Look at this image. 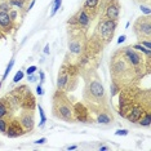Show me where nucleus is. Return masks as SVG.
<instances>
[{
  "mask_svg": "<svg viewBox=\"0 0 151 151\" xmlns=\"http://www.w3.org/2000/svg\"><path fill=\"white\" fill-rule=\"evenodd\" d=\"M10 17L9 13L7 12H0V26L1 27H9L10 26Z\"/></svg>",
  "mask_w": 151,
  "mask_h": 151,
  "instance_id": "nucleus-10",
  "label": "nucleus"
},
{
  "mask_svg": "<svg viewBox=\"0 0 151 151\" xmlns=\"http://www.w3.org/2000/svg\"><path fill=\"white\" fill-rule=\"evenodd\" d=\"M67 80H68V75H67V74H61V75L58 76V80H57V88H58V91H60V89H62L63 87L66 85Z\"/></svg>",
  "mask_w": 151,
  "mask_h": 151,
  "instance_id": "nucleus-11",
  "label": "nucleus"
},
{
  "mask_svg": "<svg viewBox=\"0 0 151 151\" xmlns=\"http://www.w3.org/2000/svg\"><path fill=\"white\" fill-rule=\"evenodd\" d=\"M34 5H35V0H33V1H31V3H30V5H28V10H30V9H31V8H33V7H34Z\"/></svg>",
  "mask_w": 151,
  "mask_h": 151,
  "instance_id": "nucleus-39",
  "label": "nucleus"
},
{
  "mask_svg": "<svg viewBox=\"0 0 151 151\" xmlns=\"http://www.w3.org/2000/svg\"><path fill=\"white\" fill-rule=\"evenodd\" d=\"M106 16L110 20L116 21L119 18V7L116 4H110L107 7V10H106Z\"/></svg>",
  "mask_w": 151,
  "mask_h": 151,
  "instance_id": "nucleus-6",
  "label": "nucleus"
},
{
  "mask_svg": "<svg viewBox=\"0 0 151 151\" xmlns=\"http://www.w3.org/2000/svg\"><path fill=\"white\" fill-rule=\"evenodd\" d=\"M145 112H147V111H145V108L142 106H136V107H132L129 110V114H127V118L131 123H137L144 116Z\"/></svg>",
  "mask_w": 151,
  "mask_h": 151,
  "instance_id": "nucleus-2",
  "label": "nucleus"
},
{
  "mask_svg": "<svg viewBox=\"0 0 151 151\" xmlns=\"http://www.w3.org/2000/svg\"><path fill=\"white\" fill-rule=\"evenodd\" d=\"M13 65H14V60H10L9 65H8L7 70H5V72H4V76H3V79H5V78H7V76H8V74H9V72H10V70H12Z\"/></svg>",
  "mask_w": 151,
  "mask_h": 151,
  "instance_id": "nucleus-20",
  "label": "nucleus"
},
{
  "mask_svg": "<svg viewBox=\"0 0 151 151\" xmlns=\"http://www.w3.org/2000/svg\"><path fill=\"white\" fill-rule=\"evenodd\" d=\"M98 4V0H85V4H84V8L85 9H94Z\"/></svg>",
  "mask_w": 151,
  "mask_h": 151,
  "instance_id": "nucleus-17",
  "label": "nucleus"
},
{
  "mask_svg": "<svg viewBox=\"0 0 151 151\" xmlns=\"http://www.w3.org/2000/svg\"><path fill=\"white\" fill-rule=\"evenodd\" d=\"M89 91H91L92 96L96 97V98H101L105 94V89H103V85L100 83V81H92L91 87H89Z\"/></svg>",
  "mask_w": 151,
  "mask_h": 151,
  "instance_id": "nucleus-4",
  "label": "nucleus"
},
{
  "mask_svg": "<svg viewBox=\"0 0 151 151\" xmlns=\"http://www.w3.org/2000/svg\"><path fill=\"white\" fill-rule=\"evenodd\" d=\"M22 133H23V131L20 128V125L17 123H13L12 127L9 128V131H8V136L9 137H18Z\"/></svg>",
  "mask_w": 151,
  "mask_h": 151,
  "instance_id": "nucleus-8",
  "label": "nucleus"
},
{
  "mask_svg": "<svg viewBox=\"0 0 151 151\" xmlns=\"http://www.w3.org/2000/svg\"><path fill=\"white\" fill-rule=\"evenodd\" d=\"M47 142V138H40V139H38V141L35 142V144H38V145H44Z\"/></svg>",
  "mask_w": 151,
  "mask_h": 151,
  "instance_id": "nucleus-32",
  "label": "nucleus"
},
{
  "mask_svg": "<svg viewBox=\"0 0 151 151\" xmlns=\"http://www.w3.org/2000/svg\"><path fill=\"white\" fill-rule=\"evenodd\" d=\"M68 48L72 53H75V54H79V53L81 52V47H80V43H78V41H71L70 44H68Z\"/></svg>",
  "mask_w": 151,
  "mask_h": 151,
  "instance_id": "nucleus-14",
  "label": "nucleus"
},
{
  "mask_svg": "<svg viewBox=\"0 0 151 151\" xmlns=\"http://www.w3.org/2000/svg\"><path fill=\"white\" fill-rule=\"evenodd\" d=\"M27 76H28V80H30V81H35L36 80V78L33 75V74H31V75H27Z\"/></svg>",
  "mask_w": 151,
  "mask_h": 151,
  "instance_id": "nucleus-36",
  "label": "nucleus"
},
{
  "mask_svg": "<svg viewBox=\"0 0 151 151\" xmlns=\"http://www.w3.org/2000/svg\"><path fill=\"white\" fill-rule=\"evenodd\" d=\"M138 121H139V124H141L142 127H150V124H151V114L149 112V111L145 112L144 116H142Z\"/></svg>",
  "mask_w": 151,
  "mask_h": 151,
  "instance_id": "nucleus-12",
  "label": "nucleus"
},
{
  "mask_svg": "<svg viewBox=\"0 0 151 151\" xmlns=\"http://www.w3.org/2000/svg\"><path fill=\"white\" fill-rule=\"evenodd\" d=\"M9 17H10V20H14V18L17 17V12H16V10H12V12L9 13Z\"/></svg>",
  "mask_w": 151,
  "mask_h": 151,
  "instance_id": "nucleus-31",
  "label": "nucleus"
},
{
  "mask_svg": "<svg viewBox=\"0 0 151 151\" xmlns=\"http://www.w3.org/2000/svg\"><path fill=\"white\" fill-rule=\"evenodd\" d=\"M22 79H23V72H22L21 70H18V72L14 75V79H13V81H14V83H18V81L22 80Z\"/></svg>",
  "mask_w": 151,
  "mask_h": 151,
  "instance_id": "nucleus-22",
  "label": "nucleus"
},
{
  "mask_svg": "<svg viewBox=\"0 0 151 151\" xmlns=\"http://www.w3.org/2000/svg\"><path fill=\"white\" fill-rule=\"evenodd\" d=\"M125 39H127V36H125V35H121L120 38H119V40H118V44H121L124 40H125Z\"/></svg>",
  "mask_w": 151,
  "mask_h": 151,
  "instance_id": "nucleus-34",
  "label": "nucleus"
},
{
  "mask_svg": "<svg viewBox=\"0 0 151 151\" xmlns=\"http://www.w3.org/2000/svg\"><path fill=\"white\" fill-rule=\"evenodd\" d=\"M0 132L1 133H5L7 132V121L4 119H0Z\"/></svg>",
  "mask_w": 151,
  "mask_h": 151,
  "instance_id": "nucleus-23",
  "label": "nucleus"
},
{
  "mask_svg": "<svg viewBox=\"0 0 151 151\" xmlns=\"http://www.w3.org/2000/svg\"><path fill=\"white\" fill-rule=\"evenodd\" d=\"M78 22H79V25H81V26H88V23H89V16L87 14L85 9H81L80 12H79Z\"/></svg>",
  "mask_w": 151,
  "mask_h": 151,
  "instance_id": "nucleus-9",
  "label": "nucleus"
},
{
  "mask_svg": "<svg viewBox=\"0 0 151 151\" xmlns=\"http://www.w3.org/2000/svg\"><path fill=\"white\" fill-rule=\"evenodd\" d=\"M141 45H142V47H146V49H151V44H150V41H149V40L142 41Z\"/></svg>",
  "mask_w": 151,
  "mask_h": 151,
  "instance_id": "nucleus-29",
  "label": "nucleus"
},
{
  "mask_svg": "<svg viewBox=\"0 0 151 151\" xmlns=\"http://www.w3.org/2000/svg\"><path fill=\"white\" fill-rule=\"evenodd\" d=\"M36 93H38L39 96H43L44 92H43V88H41V85H38V87H36Z\"/></svg>",
  "mask_w": 151,
  "mask_h": 151,
  "instance_id": "nucleus-30",
  "label": "nucleus"
},
{
  "mask_svg": "<svg viewBox=\"0 0 151 151\" xmlns=\"http://www.w3.org/2000/svg\"><path fill=\"white\" fill-rule=\"evenodd\" d=\"M58 110H60L61 118H63L65 120H71V119H72V110H71V108L68 107V106L61 105Z\"/></svg>",
  "mask_w": 151,
  "mask_h": 151,
  "instance_id": "nucleus-7",
  "label": "nucleus"
},
{
  "mask_svg": "<svg viewBox=\"0 0 151 151\" xmlns=\"http://www.w3.org/2000/svg\"><path fill=\"white\" fill-rule=\"evenodd\" d=\"M98 123L101 124H108L111 121V118L107 115V114H101V115H98Z\"/></svg>",
  "mask_w": 151,
  "mask_h": 151,
  "instance_id": "nucleus-16",
  "label": "nucleus"
},
{
  "mask_svg": "<svg viewBox=\"0 0 151 151\" xmlns=\"http://www.w3.org/2000/svg\"><path fill=\"white\" fill-rule=\"evenodd\" d=\"M39 115H40V124H39V127H43L47 121V116H45V114H44L43 107H41L40 105H39Z\"/></svg>",
  "mask_w": 151,
  "mask_h": 151,
  "instance_id": "nucleus-18",
  "label": "nucleus"
},
{
  "mask_svg": "<svg viewBox=\"0 0 151 151\" xmlns=\"http://www.w3.org/2000/svg\"><path fill=\"white\" fill-rule=\"evenodd\" d=\"M129 132L127 131V129H118V131L115 132L116 136H128Z\"/></svg>",
  "mask_w": 151,
  "mask_h": 151,
  "instance_id": "nucleus-24",
  "label": "nucleus"
},
{
  "mask_svg": "<svg viewBox=\"0 0 151 151\" xmlns=\"http://www.w3.org/2000/svg\"><path fill=\"white\" fill-rule=\"evenodd\" d=\"M49 52H50L49 50V44H47L45 48H44V53H45V54H49Z\"/></svg>",
  "mask_w": 151,
  "mask_h": 151,
  "instance_id": "nucleus-35",
  "label": "nucleus"
},
{
  "mask_svg": "<svg viewBox=\"0 0 151 151\" xmlns=\"http://www.w3.org/2000/svg\"><path fill=\"white\" fill-rule=\"evenodd\" d=\"M78 149V146H76V145H72V146H68L67 147V150H76Z\"/></svg>",
  "mask_w": 151,
  "mask_h": 151,
  "instance_id": "nucleus-38",
  "label": "nucleus"
},
{
  "mask_svg": "<svg viewBox=\"0 0 151 151\" xmlns=\"http://www.w3.org/2000/svg\"><path fill=\"white\" fill-rule=\"evenodd\" d=\"M141 10L145 13V14H147V16H149L150 13H151V9H150V8H149V7H144V5H141Z\"/></svg>",
  "mask_w": 151,
  "mask_h": 151,
  "instance_id": "nucleus-28",
  "label": "nucleus"
},
{
  "mask_svg": "<svg viewBox=\"0 0 151 151\" xmlns=\"http://www.w3.org/2000/svg\"><path fill=\"white\" fill-rule=\"evenodd\" d=\"M7 115V107H5L3 103H0V118Z\"/></svg>",
  "mask_w": 151,
  "mask_h": 151,
  "instance_id": "nucleus-26",
  "label": "nucleus"
},
{
  "mask_svg": "<svg viewBox=\"0 0 151 151\" xmlns=\"http://www.w3.org/2000/svg\"><path fill=\"white\" fill-rule=\"evenodd\" d=\"M61 4H62V0H54V1H53V8H52V12H50V17H53V16L58 12Z\"/></svg>",
  "mask_w": 151,
  "mask_h": 151,
  "instance_id": "nucleus-15",
  "label": "nucleus"
},
{
  "mask_svg": "<svg viewBox=\"0 0 151 151\" xmlns=\"http://www.w3.org/2000/svg\"><path fill=\"white\" fill-rule=\"evenodd\" d=\"M21 123H22V125L25 127L26 129H31L33 128V125H34V121H33V118H28V115H25L22 118V121H21Z\"/></svg>",
  "mask_w": 151,
  "mask_h": 151,
  "instance_id": "nucleus-13",
  "label": "nucleus"
},
{
  "mask_svg": "<svg viewBox=\"0 0 151 151\" xmlns=\"http://www.w3.org/2000/svg\"><path fill=\"white\" fill-rule=\"evenodd\" d=\"M132 49H137V50H139V52L145 53V54H147V56H150V54H151V49H146V48H144V47H142L141 44H136V45H133V47H132Z\"/></svg>",
  "mask_w": 151,
  "mask_h": 151,
  "instance_id": "nucleus-19",
  "label": "nucleus"
},
{
  "mask_svg": "<svg viewBox=\"0 0 151 151\" xmlns=\"http://www.w3.org/2000/svg\"><path fill=\"white\" fill-rule=\"evenodd\" d=\"M39 75H40V81L43 83V81L45 80V75H44V72H43V71H39Z\"/></svg>",
  "mask_w": 151,
  "mask_h": 151,
  "instance_id": "nucleus-33",
  "label": "nucleus"
},
{
  "mask_svg": "<svg viewBox=\"0 0 151 151\" xmlns=\"http://www.w3.org/2000/svg\"><path fill=\"white\" fill-rule=\"evenodd\" d=\"M36 70H38V67H36V66H30V67L26 70V72H27V75H31V74H34Z\"/></svg>",
  "mask_w": 151,
  "mask_h": 151,
  "instance_id": "nucleus-27",
  "label": "nucleus"
},
{
  "mask_svg": "<svg viewBox=\"0 0 151 151\" xmlns=\"http://www.w3.org/2000/svg\"><path fill=\"white\" fill-rule=\"evenodd\" d=\"M9 10H10V4H8V3H3V4L0 5V12L9 13Z\"/></svg>",
  "mask_w": 151,
  "mask_h": 151,
  "instance_id": "nucleus-21",
  "label": "nucleus"
},
{
  "mask_svg": "<svg viewBox=\"0 0 151 151\" xmlns=\"http://www.w3.org/2000/svg\"><path fill=\"white\" fill-rule=\"evenodd\" d=\"M75 114H76V119L79 121L87 123V120H88V112H87V108L81 103H76L75 105Z\"/></svg>",
  "mask_w": 151,
  "mask_h": 151,
  "instance_id": "nucleus-5",
  "label": "nucleus"
},
{
  "mask_svg": "<svg viewBox=\"0 0 151 151\" xmlns=\"http://www.w3.org/2000/svg\"><path fill=\"white\" fill-rule=\"evenodd\" d=\"M10 4H12V5H16V7H18V8H22L23 0H12V1H10Z\"/></svg>",
  "mask_w": 151,
  "mask_h": 151,
  "instance_id": "nucleus-25",
  "label": "nucleus"
},
{
  "mask_svg": "<svg viewBox=\"0 0 151 151\" xmlns=\"http://www.w3.org/2000/svg\"><path fill=\"white\" fill-rule=\"evenodd\" d=\"M100 150H101V151H107V150H110V147H107V146H101Z\"/></svg>",
  "mask_w": 151,
  "mask_h": 151,
  "instance_id": "nucleus-37",
  "label": "nucleus"
},
{
  "mask_svg": "<svg viewBox=\"0 0 151 151\" xmlns=\"http://www.w3.org/2000/svg\"><path fill=\"white\" fill-rule=\"evenodd\" d=\"M100 28H101V35H102V38L105 39L106 41H108L114 36V33H115L116 21H112V20L103 21V22L101 23Z\"/></svg>",
  "mask_w": 151,
  "mask_h": 151,
  "instance_id": "nucleus-1",
  "label": "nucleus"
},
{
  "mask_svg": "<svg viewBox=\"0 0 151 151\" xmlns=\"http://www.w3.org/2000/svg\"><path fill=\"white\" fill-rule=\"evenodd\" d=\"M124 54H125L127 60L129 61V63H132V66H138L139 63L142 62V60H144V58H142L138 53L134 52V50L132 49V47L124 49Z\"/></svg>",
  "mask_w": 151,
  "mask_h": 151,
  "instance_id": "nucleus-3",
  "label": "nucleus"
}]
</instances>
